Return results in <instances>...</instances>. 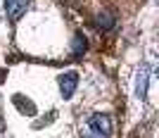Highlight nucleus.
I'll list each match as a JSON object with an SVG mask.
<instances>
[{
    "instance_id": "obj_3",
    "label": "nucleus",
    "mask_w": 159,
    "mask_h": 138,
    "mask_svg": "<svg viewBox=\"0 0 159 138\" xmlns=\"http://www.w3.org/2000/svg\"><path fill=\"white\" fill-rule=\"evenodd\" d=\"M29 7V0H5V12L12 21H19Z\"/></svg>"
},
{
    "instance_id": "obj_1",
    "label": "nucleus",
    "mask_w": 159,
    "mask_h": 138,
    "mask_svg": "<svg viewBox=\"0 0 159 138\" xmlns=\"http://www.w3.org/2000/svg\"><path fill=\"white\" fill-rule=\"evenodd\" d=\"M88 129L95 133L98 138H109L114 133V121L109 114H102V112H95L88 117Z\"/></svg>"
},
{
    "instance_id": "obj_2",
    "label": "nucleus",
    "mask_w": 159,
    "mask_h": 138,
    "mask_svg": "<svg viewBox=\"0 0 159 138\" xmlns=\"http://www.w3.org/2000/svg\"><path fill=\"white\" fill-rule=\"evenodd\" d=\"M76 88H79V74L76 72H66L60 76V93H62V98L69 100L76 93Z\"/></svg>"
},
{
    "instance_id": "obj_4",
    "label": "nucleus",
    "mask_w": 159,
    "mask_h": 138,
    "mask_svg": "<svg viewBox=\"0 0 159 138\" xmlns=\"http://www.w3.org/2000/svg\"><path fill=\"white\" fill-rule=\"evenodd\" d=\"M147 81H150V69L147 67H140V72L135 74V95L140 100L147 98Z\"/></svg>"
},
{
    "instance_id": "obj_8",
    "label": "nucleus",
    "mask_w": 159,
    "mask_h": 138,
    "mask_svg": "<svg viewBox=\"0 0 159 138\" xmlns=\"http://www.w3.org/2000/svg\"><path fill=\"white\" fill-rule=\"evenodd\" d=\"M0 124H2V121H0ZM0 133H2V126H0Z\"/></svg>"
},
{
    "instance_id": "obj_9",
    "label": "nucleus",
    "mask_w": 159,
    "mask_h": 138,
    "mask_svg": "<svg viewBox=\"0 0 159 138\" xmlns=\"http://www.w3.org/2000/svg\"><path fill=\"white\" fill-rule=\"evenodd\" d=\"M83 138H90V136H83Z\"/></svg>"
},
{
    "instance_id": "obj_5",
    "label": "nucleus",
    "mask_w": 159,
    "mask_h": 138,
    "mask_svg": "<svg viewBox=\"0 0 159 138\" xmlns=\"http://www.w3.org/2000/svg\"><path fill=\"white\" fill-rule=\"evenodd\" d=\"M12 102L17 105V110H19L21 114H26V117H33V114H36V105H33V100L24 98V95H19V93L12 98Z\"/></svg>"
},
{
    "instance_id": "obj_6",
    "label": "nucleus",
    "mask_w": 159,
    "mask_h": 138,
    "mask_svg": "<svg viewBox=\"0 0 159 138\" xmlns=\"http://www.w3.org/2000/svg\"><path fill=\"white\" fill-rule=\"evenodd\" d=\"M86 38H83V36H81V33H76V38H74V55H76V57H81V55L86 53Z\"/></svg>"
},
{
    "instance_id": "obj_7",
    "label": "nucleus",
    "mask_w": 159,
    "mask_h": 138,
    "mask_svg": "<svg viewBox=\"0 0 159 138\" xmlns=\"http://www.w3.org/2000/svg\"><path fill=\"white\" fill-rule=\"evenodd\" d=\"M98 26H102V29H112V24H114V17L109 12H105V14H98Z\"/></svg>"
}]
</instances>
